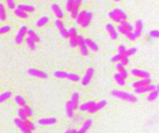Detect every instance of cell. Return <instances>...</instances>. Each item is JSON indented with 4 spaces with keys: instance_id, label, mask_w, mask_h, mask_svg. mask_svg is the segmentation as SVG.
Returning a JSON list of instances; mask_svg holds the SVG:
<instances>
[{
    "instance_id": "obj_1",
    "label": "cell",
    "mask_w": 159,
    "mask_h": 133,
    "mask_svg": "<svg viewBox=\"0 0 159 133\" xmlns=\"http://www.w3.org/2000/svg\"><path fill=\"white\" fill-rule=\"evenodd\" d=\"M91 19H92V13L87 10H82L81 12H78L76 18H75L76 23L82 27L89 26L91 22Z\"/></svg>"
},
{
    "instance_id": "obj_2",
    "label": "cell",
    "mask_w": 159,
    "mask_h": 133,
    "mask_svg": "<svg viewBox=\"0 0 159 133\" xmlns=\"http://www.w3.org/2000/svg\"><path fill=\"white\" fill-rule=\"evenodd\" d=\"M111 93H112L113 96H115L118 99H122V100H124V101H127L129 102H137V97L134 96V95H132V94L123 92V91H120V90H113Z\"/></svg>"
},
{
    "instance_id": "obj_3",
    "label": "cell",
    "mask_w": 159,
    "mask_h": 133,
    "mask_svg": "<svg viewBox=\"0 0 159 133\" xmlns=\"http://www.w3.org/2000/svg\"><path fill=\"white\" fill-rule=\"evenodd\" d=\"M109 17L115 23H120L121 20H125L128 19V16L126 15L125 12L119 9H115L109 12Z\"/></svg>"
},
{
    "instance_id": "obj_4",
    "label": "cell",
    "mask_w": 159,
    "mask_h": 133,
    "mask_svg": "<svg viewBox=\"0 0 159 133\" xmlns=\"http://www.w3.org/2000/svg\"><path fill=\"white\" fill-rule=\"evenodd\" d=\"M27 27L26 26H23V27H20V29L19 30L18 32V34H17L16 37H15V43L17 45H20V44H22L23 43V38H24V36L25 35L27 34Z\"/></svg>"
},
{
    "instance_id": "obj_5",
    "label": "cell",
    "mask_w": 159,
    "mask_h": 133,
    "mask_svg": "<svg viewBox=\"0 0 159 133\" xmlns=\"http://www.w3.org/2000/svg\"><path fill=\"white\" fill-rule=\"evenodd\" d=\"M93 74H94V69L91 68V67L87 68V71H86L85 76H84L83 79H82V85L83 86L89 85L90 80H91V78H92V76H93Z\"/></svg>"
},
{
    "instance_id": "obj_6",
    "label": "cell",
    "mask_w": 159,
    "mask_h": 133,
    "mask_svg": "<svg viewBox=\"0 0 159 133\" xmlns=\"http://www.w3.org/2000/svg\"><path fill=\"white\" fill-rule=\"evenodd\" d=\"M151 83L150 78H141V80H138L136 82L133 83V88L134 89H141V88H144L148 84Z\"/></svg>"
},
{
    "instance_id": "obj_7",
    "label": "cell",
    "mask_w": 159,
    "mask_h": 133,
    "mask_svg": "<svg viewBox=\"0 0 159 133\" xmlns=\"http://www.w3.org/2000/svg\"><path fill=\"white\" fill-rule=\"evenodd\" d=\"M28 74L32 76H35V77H39V78H47L48 77V74L46 73L39 71V70L33 69V68L28 69Z\"/></svg>"
},
{
    "instance_id": "obj_8",
    "label": "cell",
    "mask_w": 159,
    "mask_h": 133,
    "mask_svg": "<svg viewBox=\"0 0 159 133\" xmlns=\"http://www.w3.org/2000/svg\"><path fill=\"white\" fill-rule=\"evenodd\" d=\"M131 74L133 76L141 77V78H150V74L143 70H139V69H132Z\"/></svg>"
},
{
    "instance_id": "obj_9",
    "label": "cell",
    "mask_w": 159,
    "mask_h": 133,
    "mask_svg": "<svg viewBox=\"0 0 159 133\" xmlns=\"http://www.w3.org/2000/svg\"><path fill=\"white\" fill-rule=\"evenodd\" d=\"M14 123H15L16 126L20 128V130L22 131L23 133H32V131L30 130H28V128H26V127H25L24 125L23 124V120L22 119L15 118L14 119Z\"/></svg>"
},
{
    "instance_id": "obj_10",
    "label": "cell",
    "mask_w": 159,
    "mask_h": 133,
    "mask_svg": "<svg viewBox=\"0 0 159 133\" xmlns=\"http://www.w3.org/2000/svg\"><path fill=\"white\" fill-rule=\"evenodd\" d=\"M106 30L107 32L109 33V35H110V37L112 39H116L117 38V32L115 30V28L114 27V25H112L111 23H108L106 24Z\"/></svg>"
},
{
    "instance_id": "obj_11",
    "label": "cell",
    "mask_w": 159,
    "mask_h": 133,
    "mask_svg": "<svg viewBox=\"0 0 159 133\" xmlns=\"http://www.w3.org/2000/svg\"><path fill=\"white\" fill-rule=\"evenodd\" d=\"M51 8H52V11H53L54 15H55L58 19H60V20L62 19V17H63V12H62L61 8L59 7L57 4H52Z\"/></svg>"
},
{
    "instance_id": "obj_12",
    "label": "cell",
    "mask_w": 159,
    "mask_h": 133,
    "mask_svg": "<svg viewBox=\"0 0 159 133\" xmlns=\"http://www.w3.org/2000/svg\"><path fill=\"white\" fill-rule=\"evenodd\" d=\"M105 105H106V102L105 101H100L99 102H96L95 104L89 110V113H91V114L95 113V112H97L98 110L102 109V108H103Z\"/></svg>"
},
{
    "instance_id": "obj_13",
    "label": "cell",
    "mask_w": 159,
    "mask_h": 133,
    "mask_svg": "<svg viewBox=\"0 0 159 133\" xmlns=\"http://www.w3.org/2000/svg\"><path fill=\"white\" fill-rule=\"evenodd\" d=\"M142 29H143V23L141 20H138L136 23H135V32H134V34L137 37H140L141 33H142Z\"/></svg>"
},
{
    "instance_id": "obj_14",
    "label": "cell",
    "mask_w": 159,
    "mask_h": 133,
    "mask_svg": "<svg viewBox=\"0 0 159 133\" xmlns=\"http://www.w3.org/2000/svg\"><path fill=\"white\" fill-rule=\"evenodd\" d=\"M84 42L87 45V47L90 48L92 51H98V46L92 39H89V38H85L84 40Z\"/></svg>"
},
{
    "instance_id": "obj_15",
    "label": "cell",
    "mask_w": 159,
    "mask_h": 133,
    "mask_svg": "<svg viewBox=\"0 0 159 133\" xmlns=\"http://www.w3.org/2000/svg\"><path fill=\"white\" fill-rule=\"evenodd\" d=\"M71 104H72L74 110L77 109L78 107V102H79V94L77 92H74L72 94V98H71Z\"/></svg>"
},
{
    "instance_id": "obj_16",
    "label": "cell",
    "mask_w": 159,
    "mask_h": 133,
    "mask_svg": "<svg viewBox=\"0 0 159 133\" xmlns=\"http://www.w3.org/2000/svg\"><path fill=\"white\" fill-rule=\"evenodd\" d=\"M91 124H92V120L91 119H87L85 122H84L82 128L79 130L78 131H76V133H86L89 128L91 127Z\"/></svg>"
},
{
    "instance_id": "obj_17",
    "label": "cell",
    "mask_w": 159,
    "mask_h": 133,
    "mask_svg": "<svg viewBox=\"0 0 159 133\" xmlns=\"http://www.w3.org/2000/svg\"><path fill=\"white\" fill-rule=\"evenodd\" d=\"M95 102L94 101H89V102H87L85 103H83L80 106H79V109L82 112H85V111H89L90 108L95 104Z\"/></svg>"
},
{
    "instance_id": "obj_18",
    "label": "cell",
    "mask_w": 159,
    "mask_h": 133,
    "mask_svg": "<svg viewBox=\"0 0 159 133\" xmlns=\"http://www.w3.org/2000/svg\"><path fill=\"white\" fill-rule=\"evenodd\" d=\"M57 122L56 118L54 117H49V118H41L38 120V123L40 125H53Z\"/></svg>"
},
{
    "instance_id": "obj_19",
    "label": "cell",
    "mask_w": 159,
    "mask_h": 133,
    "mask_svg": "<svg viewBox=\"0 0 159 133\" xmlns=\"http://www.w3.org/2000/svg\"><path fill=\"white\" fill-rule=\"evenodd\" d=\"M14 100H15V102L18 104L19 106H20L22 108L25 107L27 105L26 102H25V100L23 99V96H20V95H16V96L14 97Z\"/></svg>"
},
{
    "instance_id": "obj_20",
    "label": "cell",
    "mask_w": 159,
    "mask_h": 133,
    "mask_svg": "<svg viewBox=\"0 0 159 133\" xmlns=\"http://www.w3.org/2000/svg\"><path fill=\"white\" fill-rule=\"evenodd\" d=\"M17 9L26 12V13H28V12L30 13V12H33V10H35V8H33V6H30V5H19Z\"/></svg>"
},
{
    "instance_id": "obj_21",
    "label": "cell",
    "mask_w": 159,
    "mask_h": 133,
    "mask_svg": "<svg viewBox=\"0 0 159 133\" xmlns=\"http://www.w3.org/2000/svg\"><path fill=\"white\" fill-rule=\"evenodd\" d=\"M66 114L71 118L74 117V108H73V106H72V104H71L70 102H68L66 103Z\"/></svg>"
},
{
    "instance_id": "obj_22",
    "label": "cell",
    "mask_w": 159,
    "mask_h": 133,
    "mask_svg": "<svg viewBox=\"0 0 159 133\" xmlns=\"http://www.w3.org/2000/svg\"><path fill=\"white\" fill-rule=\"evenodd\" d=\"M27 34H28V36L32 38L35 42H40V37L35 34V31L33 30H27Z\"/></svg>"
},
{
    "instance_id": "obj_23",
    "label": "cell",
    "mask_w": 159,
    "mask_h": 133,
    "mask_svg": "<svg viewBox=\"0 0 159 133\" xmlns=\"http://www.w3.org/2000/svg\"><path fill=\"white\" fill-rule=\"evenodd\" d=\"M158 97V89H154L152 91H150L149 95L147 96V100L149 102H153L154 101L156 98Z\"/></svg>"
},
{
    "instance_id": "obj_24",
    "label": "cell",
    "mask_w": 159,
    "mask_h": 133,
    "mask_svg": "<svg viewBox=\"0 0 159 133\" xmlns=\"http://www.w3.org/2000/svg\"><path fill=\"white\" fill-rule=\"evenodd\" d=\"M114 79L115 80V82L118 84L119 86H124L125 85V79L124 78H122V76H120L119 73H116L114 74Z\"/></svg>"
},
{
    "instance_id": "obj_25",
    "label": "cell",
    "mask_w": 159,
    "mask_h": 133,
    "mask_svg": "<svg viewBox=\"0 0 159 133\" xmlns=\"http://www.w3.org/2000/svg\"><path fill=\"white\" fill-rule=\"evenodd\" d=\"M48 18L47 16H43V17H41L38 20H37L35 24L37 27H42V26L46 25V24L48 23Z\"/></svg>"
},
{
    "instance_id": "obj_26",
    "label": "cell",
    "mask_w": 159,
    "mask_h": 133,
    "mask_svg": "<svg viewBox=\"0 0 159 133\" xmlns=\"http://www.w3.org/2000/svg\"><path fill=\"white\" fill-rule=\"evenodd\" d=\"M119 25H121L123 28H125L126 30H128V31H129V32H132V30H133L132 25H131V24L128 22L127 20H121Z\"/></svg>"
},
{
    "instance_id": "obj_27",
    "label": "cell",
    "mask_w": 159,
    "mask_h": 133,
    "mask_svg": "<svg viewBox=\"0 0 159 133\" xmlns=\"http://www.w3.org/2000/svg\"><path fill=\"white\" fill-rule=\"evenodd\" d=\"M14 14L16 16H18L19 18H22V19H26L28 17V15L26 12H24L23 10H20L19 9H15L14 10Z\"/></svg>"
},
{
    "instance_id": "obj_28",
    "label": "cell",
    "mask_w": 159,
    "mask_h": 133,
    "mask_svg": "<svg viewBox=\"0 0 159 133\" xmlns=\"http://www.w3.org/2000/svg\"><path fill=\"white\" fill-rule=\"evenodd\" d=\"M6 19H7V13L5 7H4L3 4L0 3V20L3 22V20H6Z\"/></svg>"
},
{
    "instance_id": "obj_29",
    "label": "cell",
    "mask_w": 159,
    "mask_h": 133,
    "mask_svg": "<svg viewBox=\"0 0 159 133\" xmlns=\"http://www.w3.org/2000/svg\"><path fill=\"white\" fill-rule=\"evenodd\" d=\"M23 124L24 125L25 127H26V128H28V130H30L31 131H33V130H35V125H33L31 121H29V120L25 119V120H23Z\"/></svg>"
},
{
    "instance_id": "obj_30",
    "label": "cell",
    "mask_w": 159,
    "mask_h": 133,
    "mask_svg": "<svg viewBox=\"0 0 159 133\" xmlns=\"http://www.w3.org/2000/svg\"><path fill=\"white\" fill-rule=\"evenodd\" d=\"M79 48H80V52L83 56H87V54H89V48L87 47V45L85 43H83L82 45L79 46Z\"/></svg>"
},
{
    "instance_id": "obj_31",
    "label": "cell",
    "mask_w": 159,
    "mask_h": 133,
    "mask_svg": "<svg viewBox=\"0 0 159 133\" xmlns=\"http://www.w3.org/2000/svg\"><path fill=\"white\" fill-rule=\"evenodd\" d=\"M11 96V92L10 91H6V92L2 93L1 95H0V102H3L7 101V100L10 98Z\"/></svg>"
},
{
    "instance_id": "obj_32",
    "label": "cell",
    "mask_w": 159,
    "mask_h": 133,
    "mask_svg": "<svg viewBox=\"0 0 159 133\" xmlns=\"http://www.w3.org/2000/svg\"><path fill=\"white\" fill-rule=\"evenodd\" d=\"M26 43H27L28 47H29V48L31 49V50H33V49L35 48V42L32 38H30L29 36L26 38Z\"/></svg>"
},
{
    "instance_id": "obj_33",
    "label": "cell",
    "mask_w": 159,
    "mask_h": 133,
    "mask_svg": "<svg viewBox=\"0 0 159 133\" xmlns=\"http://www.w3.org/2000/svg\"><path fill=\"white\" fill-rule=\"evenodd\" d=\"M66 78H68L69 80L74 81V82L80 80V77H79V76H77L76 74H67V77Z\"/></svg>"
},
{
    "instance_id": "obj_34",
    "label": "cell",
    "mask_w": 159,
    "mask_h": 133,
    "mask_svg": "<svg viewBox=\"0 0 159 133\" xmlns=\"http://www.w3.org/2000/svg\"><path fill=\"white\" fill-rule=\"evenodd\" d=\"M54 76L55 77H58V78H66L67 77V74H68V73L66 72H62V71H57L53 74Z\"/></svg>"
},
{
    "instance_id": "obj_35",
    "label": "cell",
    "mask_w": 159,
    "mask_h": 133,
    "mask_svg": "<svg viewBox=\"0 0 159 133\" xmlns=\"http://www.w3.org/2000/svg\"><path fill=\"white\" fill-rule=\"evenodd\" d=\"M74 8V0H67L66 3V10L67 11H71Z\"/></svg>"
},
{
    "instance_id": "obj_36",
    "label": "cell",
    "mask_w": 159,
    "mask_h": 133,
    "mask_svg": "<svg viewBox=\"0 0 159 133\" xmlns=\"http://www.w3.org/2000/svg\"><path fill=\"white\" fill-rule=\"evenodd\" d=\"M136 52H137V48H129V49H126L124 55L129 57V56H131V55H134V54H135Z\"/></svg>"
},
{
    "instance_id": "obj_37",
    "label": "cell",
    "mask_w": 159,
    "mask_h": 133,
    "mask_svg": "<svg viewBox=\"0 0 159 133\" xmlns=\"http://www.w3.org/2000/svg\"><path fill=\"white\" fill-rule=\"evenodd\" d=\"M23 111H24L25 115H26V117H30V116L33 115V111H32V109L29 106L26 105L25 107H23Z\"/></svg>"
},
{
    "instance_id": "obj_38",
    "label": "cell",
    "mask_w": 159,
    "mask_h": 133,
    "mask_svg": "<svg viewBox=\"0 0 159 133\" xmlns=\"http://www.w3.org/2000/svg\"><path fill=\"white\" fill-rule=\"evenodd\" d=\"M68 35L69 37H75L77 35V31H76V29L75 28H70L69 30H68Z\"/></svg>"
},
{
    "instance_id": "obj_39",
    "label": "cell",
    "mask_w": 159,
    "mask_h": 133,
    "mask_svg": "<svg viewBox=\"0 0 159 133\" xmlns=\"http://www.w3.org/2000/svg\"><path fill=\"white\" fill-rule=\"evenodd\" d=\"M119 62H120V63L122 64L123 66L128 65V57L126 56V55H122V56H121V59H120Z\"/></svg>"
},
{
    "instance_id": "obj_40",
    "label": "cell",
    "mask_w": 159,
    "mask_h": 133,
    "mask_svg": "<svg viewBox=\"0 0 159 133\" xmlns=\"http://www.w3.org/2000/svg\"><path fill=\"white\" fill-rule=\"evenodd\" d=\"M69 44L72 48L77 47V42H76V36L75 37H69Z\"/></svg>"
},
{
    "instance_id": "obj_41",
    "label": "cell",
    "mask_w": 159,
    "mask_h": 133,
    "mask_svg": "<svg viewBox=\"0 0 159 133\" xmlns=\"http://www.w3.org/2000/svg\"><path fill=\"white\" fill-rule=\"evenodd\" d=\"M55 25H56V27L59 29V31H60V30H61V29H63V28H64L63 23H62V20H60V19L56 20V22H55Z\"/></svg>"
},
{
    "instance_id": "obj_42",
    "label": "cell",
    "mask_w": 159,
    "mask_h": 133,
    "mask_svg": "<svg viewBox=\"0 0 159 133\" xmlns=\"http://www.w3.org/2000/svg\"><path fill=\"white\" fill-rule=\"evenodd\" d=\"M18 115H19L20 119H22V120L26 119V115H25V114H24L23 108H20V109L18 110Z\"/></svg>"
},
{
    "instance_id": "obj_43",
    "label": "cell",
    "mask_w": 159,
    "mask_h": 133,
    "mask_svg": "<svg viewBox=\"0 0 159 133\" xmlns=\"http://www.w3.org/2000/svg\"><path fill=\"white\" fill-rule=\"evenodd\" d=\"M60 35L63 37V38H69V35H68V30H66L65 28L61 29L60 30Z\"/></svg>"
},
{
    "instance_id": "obj_44",
    "label": "cell",
    "mask_w": 159,
    "mask_h": 133,
    "mask_svg": "<svg viewBox=\"0 0 159 133\" xmlns=\"http://www.w3.org/2000/svg\"><path fill=\"white\" fill-rule=\"evenodd\" d=\"M149 35H150V37H152V38H158L159 37V32L157 30L151 31L149 33Z\"/></svg>"
},
{
    "instance_id": "obj_45",
    "label": "cell",
    "mask_w": 159,
    "mask_h": 133,
    "mask_svg": "<svg viewBox=\"0 0 159 133\" xmlns=\"http://www.w3.org/2000/svg\"><path fill=\"white\" fill-rule=\"evenodd\" d=\"M7 1V5L8 7L10 8V10H15L16 9V6H15V3L13 0H6Z\"/></svg>"
},
{
    "instance_id": "obj_46",
    "label": "cell",
    "mask_w": 159,
    "mask_h": 133,
    "mask_svg": "<svg viewBox=\"0 0 159 133\" xmlns=\"http://www.w3.org/2000/svg\"><path fill=\"white\" fill-rule=\"evenodd\" d=\"M126 36H127L129 40H131V41L136 40V38H137V36L135 35V34H134L133 32H128V34L126 35Z\"/></svg>"
},
{
    "instance_id": "obj_47",
    "label": "cell",
    "mask_w": 159,
    "mask_h": 133,
    "mask_svg": "<svg viewBox=\"0 0 159 133\" xmlns=\"http://www.w3.org/2000/svg\"><path fill=\"white\" fill-rule=\"evenodd\" d=\"M10 26H3V27H0V35H3V34H6V33L10 32Z\"/></svg>"
},
{
    "instance_id": "obj_48",
    "label": "cell",
    "mask_w": 159,
    "mask_h": 133,
    "mask_svg": "<svg viewBox=\"0 0 159 133\" xmlns=\"http://www.w3.org/2000/svg\"><path fill=\"white\" fill-rule=\"evenodd\" d=\"M116 29H117V31H118L119 33H121V34H123V35H127L128 33L129 32V31H128V30H126V29L123 28L121 25H118V27H117Z\"/></svg>"
},
{
    "instance_id": "obj_49",
    "label": "cell",
    "mask_w": 159,
    "mask_h": 133,
    "mask_svg": "<svg viewBox=\"0 0 159 133\" xmlns=\"http://www.w3.org/2000/svg\"><path fill=\"white\" fill-rule=\"evenodd\" d=\"M84 40H85V38H84L83 36H81V35H76L77 46H80V45H82L83 43H85V42H84Z\"/></svg>"
},
{
    "instance_id": "obj_50",
    "label": "cell",
    "mask_w": 159,
    "mask_h": 133,
    "mask_svg": "<svg viewBox=\"0 0 159 133\" xmlns=\"http://www.w3.org/2000/svg\"><path fill=\"white\" fill-rule=\"evenodd\" d=\"M118 73L120 74V76H122V78H124V79H126V78L128 77V72H127V70H126L125 68L121 70V71H119Z\"/></svg>"
},
{
    "instance_id": "obj_51",
    "label": "cell",
    "mask_w": 159,
    "mask_h": 133,
    "mask_svg": "<svg viewBox=\"0 0 159 133\" xmlns=\"http://www.w3.org/2000/svg\"><path fill=\"white\" fill-rule=\"evenodd\" d=\"M121 56H122V55H121V54H116V55H115L114 57H113L112 58V61L113 62H117V61H120V59H121Z\"/></svg>"
},
{
    "instance_id": "obj_52",
    "label": "cell",
    "mask_w": 159,
    "mask_h": 133,
    "mask_svg": "<svg viewBox=\"0 0 159 133\" xmlns=\"http://www.w3.org/2000/svg\"><path fill=\"white\" fill-rule=\"evenodd\" d=\"M70 13H71V16H72V18L75 19V18H76L77 14H78V10H76V9H73L72 10L70 11Z\"/></svg>"
},
{
    "instance_id": "obj_53",
    "label": "cell",
    "mask_w": 159,
    "mask_h": 133,
    "mask_svg": "<svg viewBox=\"0 0 159 133\" xmlns=\"http://www.w3.org/2000/svg\"><path fill=\"white\" fill-rule=\"evenodd\" d=\"M81 3H82V0H74V9L78 10L81 6Z\"/></svg>"
},
{
    "instance_id": "obj_54",
    "label": "cell",
    "mask_w": 159,
    "mask_h": 133,
    "mask_svg": "<svg viewBox=\"0 0 159 133\" xmlns=\"http://www.w3.org/2000/svg\"><path fill=\"white\" fill-rule=\"evenodd\" d=\"M126 51V48H125V46H119V48H118V52L119 54H121V55H124V53Z\"/></svg>"
},
{
    "instance_id": "obj_55",
    "label": "cell",
    "mask_w": 159,
    "mask_h": 133,
    "mask_svg": "<svg viewBox=\"0 0 159 133\" xmlns=\"http://www.w3.org/2000/svg\"><path fill=\"white\" fill-rule=\"evenodd\" d=\"M115 68H116L117 71L119 72V71H121V70H122V69H124V66H123L122 64H121L120 62H117L116 65H115Z\"/></svg>"
},
{
    "instance_id": "obj_56",
    "label": "cell",
    "mask_w": 159,
    "mask_h": 133,
    "mask_svg": "<svg viewBox=\"0 0 159 133\" xmlns=\"http://www.w3.org/2000/svg\"><path fill=\"white\" fill-rule=\"evenodd\" d=\"M71 132H72V130H67L65 133H71Z\"/></svg>"
},
{
    "instance_id": "obj_57",
    "label": "cell",
    "mask_w": 159,
    "mask_h": 133,
    "mask_svg": "<svg viewBox=\"0 0 159 133\" xmlns=\"http://www.w3.org/2000/svg\"><path fill=\"white\" fill-rule=\"evenodd\" d=\"M71 133H76V130H72V132H71Z\"/></svg>"
},
{
    "instance_id": "obj_58",
    "label": "cell",
    "mask_w": 159,
    "mask_h": 133,
    "mask_svg": "<svg viewBox=\"0 0 159 133\" xmlns=\"http://www.w3.org/2000/svg\"><path fill=\"white\" fill-rule=\"evenodd\" d=\"M115 1H120V0H115Z\"/></svg>"
}]
</instances>
